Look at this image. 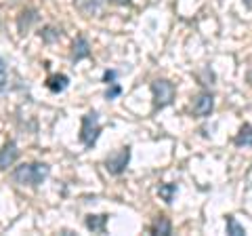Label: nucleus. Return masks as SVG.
<instances>
[{
  "instance_id": "11",
  "label": "nucleus",
  "mask_w": 252,
  "mask_h": 236,
  "mask_svg": "<svg viewBox=\"0 0 252 236\" xmlns=\"http://www.w3.org/2000/svg\"><path fill=\"white\" fill-rule=\"evenodd\" d=\"M105 0H74V6L78 11H80L82 15H86V17H91V15L99 13V9L103 6Z\"/></svg>"
},
{
  "instance_id": "12",
  "label": "nucleus",
  "mask_w": 252,
  "mask_h": 236,
  "mask_svg": "<svg viewBox=\"0 0 252 236\" xmlns=\"http://www.w3.org/2000/svg\"><path fill=\"white\" fill-rule=\"evenodd\" d=\"M149 232H152V234H164V236L172 234V226L168 222V217L166 215H158L154 219V224L149 226Z\"/></svg>"
},
{
  "instance_id": "19",
  "label": "nucleus",
  "mask_w": 252,
  "mask_h": 236,
  "mask_svg": "<svg viewBox=\"0 0 252 236\" xmlns=\"http://www.w3.org/2000/svg\"><path fill=\"white\" fill-rule=\"evenodd\" d=\"M118 80V70H105L103 72V82L105 84H114Z\"/></svg>"
},
{
  "instance_id": "18",
  "label": "nucleus",
  "mask_w": 252,
  "mask_h": 236,
  "mask_svg": "<svg viewBox=\"0 0 252 236\" xmlns=\"http://www.w3.org/2000/svg\"><path fill=\"white\" fill-rule=\"evenodd\" d=\"M6 86H9V80H6V61L0 57V93L6 91Z\"/></svg>"
},
{
  "instance_id": "21",
  "label": "nucleus",
  "mask_w": 252,
  "mask_h": 236,
  "mask_svg": "<svg viewBox=\"0 0 252 236\" xmlns=\"http://www.w3.org/2000/svg\"><path fill=\"white\" fill-rule=\"evenodd\" d=\"M248 82L252 84V68H250V72H248Z\"/></svg>"
},
{
  "instance_id": "17",
  "label": "nucleus",
  "mask_w": 252,
  "mask_h": 236,
  "mask_svg": "<svg viewBox=\"0 0 252 236\" xmlns=\"http://www.w3.org/2000/svg\"><path fill=\"white\" fill-rule=\"evenodd\" d=\"M120 95H122V86H120V84H118V82L107 84V91H105V99H107V101H112V99L120 97Z\"/></svg>"
},
{
  "instance_id": "9",
  "label": "nucleus",
  "mask_w": 252,
  "mask_h": 236,
  "mask_svg": "<svg viewBox=\"0 0 252 236\" xmlns=\"http://www.w3.org/2000/svg\"><path fill=\"white\" fill-rule=\"evenodd\" d=\"M69 86V76L65 74H51L46 78V89L51 93H63Z\"/></svg>"
},
{
  "instance_id": "20",
  "label": "nucleus",
  "mask_w": 252,
  "mask_h": 236,
  "mask_svg": "<svg viewBox=\"0 0 252 236\" xmlns=\"http://www.w3.org/2000/svg\"><path fill=\"white\" fill-rule=\"evenodd\" d=\"M112 4H130V0H109Z\"/></svg>"
},
{
  "instance_id": "7",
  "label": "nucleus",
  "mask_w": 252,
  "mask_h": 236,
  "mask_svg": "<svg viewBox=\"0 0 252 236\" xmlns=\"http://www.w3.org/2000/svg\"><path fill=\"white\" fill-rule=\"evenodd\" d=\"M19 158V148L15 141H6L0 150V169H9L11 164Z\"/></svg>"
},
{
  "instance_id": "2",
  "label": "nucleus",
  "mask_w": 252,
  "mask_h": 236,
  "mask_svg": "<svg viewBox=\"0 0 252 236\" xmlns=\"http://www.w3.org/2000/svg\"><path fill=\"white\" fill-rule=\"evenodd\" d=\"M101 135V122H99V114L91 110V112H86L80 120V141L84 144V148H94L97 144V139Z\"/></svg>"
},
{
  "instance_id": "1",
  "label": "nucleus",
  "mask_w": 252,
  "mask_h": 236,
  "mask_svg": "<svg viewBox=\"0 0 252 236\" xmlns=\"http://www.w3.org/2000/svg\"><path fill=\"white\" fill-rule=\"evenodd\" d=\"M51 173V167L44 162H23L17 164L11 171V177L17 186H30V188H38Z\"/></svg>"
},
{
  "instance_id": "4",
  "label": "nucleus",
  "mask_w": 252,
  "mask_h": 236,
  "mask_svg": "<svg viewBox=\"0 0 252 236\" xmlns=\"http://www.w3.org/2000/svg\"><path fill=\"white\" fill-rule=\"evenodd\" d=\"M152 93H154V106L156 110H162L172 104V99H175V84L164 80V78H160V80H154L152 82Z\"/></svg>"
},
{
  "instance_id": "14",
  "label": "nucleus",
  "mask_w": 252,
  "mask_h": 236,
  "mask_svg": "<svg viewBox=\"0 0 252 236\" xmlns=\"http://www.w3.org/2000/svg\"><path fill=\"white\" fill-rule=\"evenodd\" d=\"M235 146H252V124H244L240 129V133L235 135Z\"/></svg>"
},
{
  "instance_id": "16",
  "label": "nucleus",
  "mask_w": 252,
  "mask_h": 236,
  "mask_svg": "<svg viewBox=\"0 0 252 236\" xmlns=\"http://www.w3.org/2000/svg\"><path fill=\"white\" fill-rule=\"evenodd\" d=\"M227 234H231V236H244L246 234L244 226H240L238 219H235L233 215H227Z\"/></svg>"
},
{
  "instance_id": "10",
  "label": "nucleus",
  "mask_w": 252,
  "mask_h": 236,
  "mask_svg": "<svg viewBox=\"0 0 252 236\" xmlns=\"http://www.w3.org/2000/svg\"><path fill=\"white\" fill-rule=\"evenodd\" d=\"M38 19H40V15H38L36 9H23V11L19 13V19H17L19 32H21V34H26V32H28V28L32 26V23H36Z\"/></svg>"
},
{
  "instance_id": "6",
  "label": "nucleus",
  "mask_w": 252,
  "mask_h": 236,
  "mask_svg": "<svg viewBox=\"0 0 252 236\" xmlns=\"http://www.w3.org/2000/svg\"><path fill=\"white\" fill-rule=\"evenodd\" d=\"M69 57H72L74 64L91 57V44H89V40H86V36H82V34L76 36V40L72 44V55H69Z\"/></svg>"
},
{
  "instance_id": "15",
  "label": "nucleus",
  "mask_w": 252,
  "mask_h": 236,
  "mask_svg": "<svg viewBox=\"0 0 252 236\" xmlns=\"http://www.w3.org/2000/svg\"><path fill=\"white\" fill-rule=\"evenodd\" d=\"M158 194L162 196L164 202H172L175 200V194H177V184H162L160 188H158Z\"/></svg>"
},
{
  "instance_id": "5",
  "label": "nucleus",
  "mask_w": 252,
  "mask_h": 236,
  "mask_svg": "<svg viewBox=\"0 0 252 236\" xmlns=\"http://www.w3.org/2000/svg\"><path fill=\"white\" fill-rule=\"evenodd\" d=\"M191 110H193V114L198 118H208L212 114V110H215V97H212V93L202 91L200 95L193 99Z\"/></svg>"
},
{
  "instance_id": "13",
  "label": "nucleus",
  "mask_w": 252,
  "mask_h": 236,
  "mask_svg": "<svg viewBox=\"0 0 252 236\" xmlns=\"http://www.w3.org/2000/svg\"><path fill=\"white\" fill-rule=\"evenodd\" d=\"M40 38H42L46 44H53V42H57L59 38H61V30L55 28V26H44L40 30Z\"/></svg>"
},
{
  "instance_id": "8",
  "label": "nucleus",
  "mask_w": 252,
  "mask_h": 236,
  "mask_svg": "<svg viewBox=\"0 0 252 236\" xmlns=\"http://www.w3.org/2000/svg\"><path fill=\"white\" fill-rule=\"evenodd\" d=\"M107 222H109V215H107V213H101V215H86V217H84L86 230L97 232V234H105V232H107Z\"/></svg>"
},
{
  "instance_id": "3",
  "label": "nucleus",
  "mask_w": 252,
  "mask_h": 236,
  "mask_svg": "<svg viewBox=\"0 0 252 236\" xmlns=\"http://www.w3.org/2000/svg\"><path fill=\"white\" fill-rule=\"evenodd\" d=\"M128 162H130V146H124L120 150L112 152L105 158V171L109 175H122V173L128 169Z\"/></svg>"
}]
</instances>
